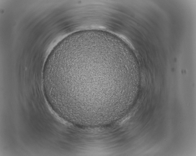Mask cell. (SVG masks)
Masks as SVG:
<instances>
[{
  "instance_id": "cell-1",
  "label": "cell",
  "mask_w": 196,
  "mask_h": 156,
  "mask_svg": "<svg viewBox=\"0 0 196 156\" xmlns=\"http://www.w3.org/2000/svg\"><path fill=\"white\" fill-rule=\"evenodd\" d=\"M113 59L98 54H78L61 61L55 83L62 95L73 103L97 106L115 98L117 80Z\"/></svg>"
}]
</instances>
